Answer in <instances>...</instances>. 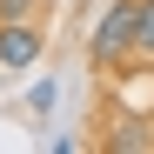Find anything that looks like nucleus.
I'll use <instances>...</instances> for the list:
<instances>
[{"instance_id":"2","label":"nucleus","mask_w":154,"mask_h":154,"mask_svg":"<svg viewBox=\"0 0 154 154\" xmlns=\"http://www.w3.org/2000/svg\"><path fill=\"white\" fill-rule=\"evenodd\" d=\"M40 60V27L34 20H0V67H34Z\"/></svg>"},{"instance_id":"3","label":"nucleus","mask_w":154,"mask_h":154,"mask_svg":"<svg viewBox=\"0 0 154 154\" xmlns=\"http://www.w3.org/2000/svg\"><path fill=\"white\" fill-rule=\"evenodd\" d=\"M134 47L154 54V0H141V20H134Z\"/></svg>"},{"instance_id":"1","label":"nucleus","mask_w":154,"mask_h":154,"mask_svg":"<svg viewBox=\"0 0 154 154\" xmlns=\"http://www.w3.org/2000/svg\"><path fill=\"white\" fill-rule=\"evenodd\" d=\"M134 20H141V0H114L94 27V67H121L134 54Z\"/></svg>"},{"instance_id":"4","label":"nucleus","mask_w":154,"mask_h":154,"mask_svg":"<svg viewBox=\"0 0 154 154\" xmlns=\"http://www.w3.org/2000/svg\"><path fill=\"white\" fill-rule=\"evenodd\" d=\"M34 14V0H0V20H27Z\"/></svg>"}]
</instances>
